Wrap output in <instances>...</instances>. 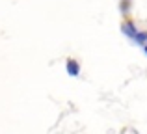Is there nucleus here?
Instances as JSON below:
<instances>
[{"mask_svg":"<svg viewBox=\"0 0 147 134\" xmlns=\"http://www.w3.org/2000/svg\"><path fill=\"white\" fill-rule=\"evenodd\" d=\"M119 30H121V34H123V36H127L130 41H132L134 37H136L138 34L142 32V30L138 28V24H136V22H134L130 17H129V19H125V21L119 24Z\"/></svg>","mask_w":147,"mask_h":134,"instance_id":"nucleus-1","label":"nucleus"},{"mask_svg":"<svg viewBox=\"0 0 147 134\" xmlns=\"http://www.w3.org/2000/svg\"><path fill=\"white\" fill-rule=\"evenodd\" d=\"M65 71H67V75L71 76V78L80 76V62L76 58H73V56H69V58L65 60Z\"/></svg>","mask_w":147,"mask_h":134,"instance_id":"nucleus-2","label":"nucleus"},{"mask_svg":"<svg viewBox=\"0 0 147 134\" xmlns=\"http://www.w3.org/2000/svg\"><path fill=\"white\" fill-rule=\"evenodd\" d=\"M130 7H132V0H119V11H121V15L125 19H129Z\"/></svg>","mask_w":147,"mask_h":134,"instance_id":"nucleus-3","label":"nucleus"},{"mask_svg":"<svg viewBox=\"0 0 147 134\" xmlns=\"http://www.w3.org/2000/svg\"><path fill=\"white\" fill-rule=\"evenodd\" d=\"M132 43L136 45V47H142V48H144L145 45H147V30H142V32L132 39Z\"/></svg>","mask_w":147,"mask_h":134,"instance_id":"nucleus-4","label":"nucleus"},{"mask_svg":"<svg viewBox=\"0 0 147 134\" xmlns=\"http://www.w3.org/2000/svg\"><path fill=\"white\" fill-rule=\"evenodd\" d=\"M142 51H144V54L147 56V45H145V47H144V48H142Z\"/></svg>","mask_w":147,"mask_h":134,"instance_id":"nucleus-5","label":"nucleus"}]
</instances>
